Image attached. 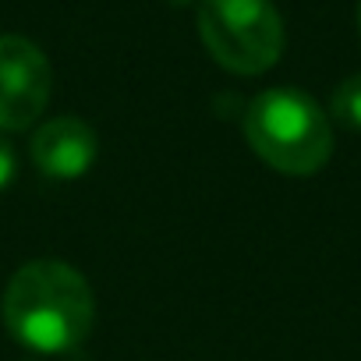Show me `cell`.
Listing matches in <instances>:
<instances>
[{
    "label": "cell",
    "mask_w": 361,
    "mask_h": 361,
    "mask_svg": "<svg viewBox=\"0 0 361 361\" xmlns=\"http://www.w3.org/2000/svg\"><path fill=\"white\" fill-rule=\"evenodd\" d=\"M0 312H4L8 333L29 350L64 354L89 336L96 301L75 266L39 259L8 280Z\"/></svg>",
    "instance_id": "1"
},
{
    "label": "cell",
    "mask_w": 361,
    "mask_h": 361,
    "mask_svg": "<svg viewBox=\"0 0 361 361\" xmlns=\"http://www.w3.org/2000/svg\"><path fill=\"white\" fill-rule=\"evenodd\" d=\"M245 138L273 170L290 177L319 173L333 156L326 110L301 89H266L245 110Z\"/></svg>",
    "instance_id": "2"
},
{
    "label": "cell",
    "mask_w": 361,
    "mask_h": 361,
    "mask_svg": "<svg viewBox=\"0 0 361 361\" xmlns=\"http://www.w3.org/2000/svg\"><path fill=\"white\" fill-rule=\"evenodd\" d=\"M199 36L216 64L262 75L283 54V22L273 0H199Z\"/></svg>",
    "instance_id": "3"
},
{
    "label": "cell",
    "mask_w": 361,
    "mask_h": 361,
    "mask_svg": "<svg viewBox=\"0 0 361 361\" xmlns=\"http://www.w3.org/2000/svg\"><path fill=\"white\" fill-rule=\"evenodd\" d=\"M54 71L25 36H0V131L29 128L50 103Z\"/></svg>",
    "instance_id": "4"
},
{
    "label": "cell",
    "mask_w": 361,
    "mask_h": 361,
    "mask_svg": "<svg viewBox=\"0 0 361 361\" xmlns=\"http://www.w3.org/2000/svg\"><path fill=\"white\" fill-rule=\"evenodd\" d=\"M32 163L54 180H75L96 163V131L78 117H57L32 135Z\"/></svg>",
    "instance_id": "5"
},
{
    "label": "cell",
    "mask_w": 361,
    "mask_h": 361,
    "mask_svg": "<svg viewBox=\"0 0 361 361\" xmlns=\"http://www.w3.org/2000/svg\"><path fill=\"white\" fill-rule=\"evenodd\" d=\"M329 114L343 128L361 131V75H350V78H343L336 85V92L329 99Z\"/></svg>",
    "instance_id": "6"
},
{
    "label": "cell",
    "mask_w": 361,
    "mask_h": 361,
    "mask_svg": "<svg viewBox=\"0 0 361 361\" xmlns=\"http://www.w3.org/2000/svg\"><path fill=\"white\" fill-rule=\"evenodd\" d=\"M15 166H18V159H15L11 142H8V138H0V195H4V192L11 188V180H15Z\"/></svg>",
    "instance_id": "7"
},
{
    "label": "cell",
    "mask_w": 361,
    "mask_h": 361,
    "mask_svg": "<svg viewBox=\"0 0 361 361\" xmlns=\"http://www.w3.org/2000/svg\"><path fill=\"white\" fill-rule=\"evenodd\" d=\"M357 32H361V0H357Z\"/></svg>",
    "instance_id": "8"
},
{
    "label": "cell",
    "mask_w": 361,
    "mask_h": 361,
    "mask_svg": "<svg viewBox=\"0 0 361 361\" xmlns=\"http://www.w3.org/2000/svg\"><path fill=\"white\" fill-rule=\"evenodd\" d=\"M173 4H192V0H173Z\"/></svg>",
    "instance_id": "9"
}]
</instances>
